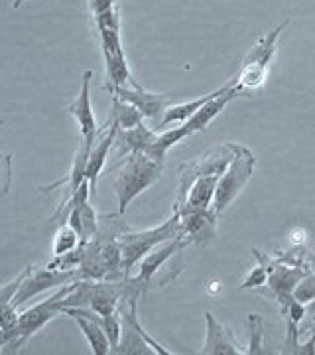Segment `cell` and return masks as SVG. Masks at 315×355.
<instances>
[{"label": "cell", "mask_w": 315, "mask_h": 355, "mask_svg": "<svg viewBox=\"0 0 315 355\" xmlns=\"http://www.w3.org/2000/svg\"><path fill=\"white\" fill-rule=\"evenodd\" d=\"M156 137V130L148 128L144 123H140L134 128H118L116 139H114V150L116 158H125L126 154L132 153H144L150 142Z\"/></svg>", "instance_id": "cell-19"}, {"label": "cell", "mask_w": 315, "mask_h": 355, "mask_svg": "<svg viewBox=\"0 0 315 355\" xmlns=\"http://www.w3.org/2000/svg\"><path fill=\"white\" fill-rule=\"evenodd\" d=\"M179 221H181V235L189 243H207L211 241L217 233L219 216L209 207L205 211L179 214Z\"/></svg>", "instance_id": "cell-13"}, {"label": "cell", "mask_w": 315, "mask_h": 355, "mask_svg": "<svg viewBox=\"0 0 315 355\" xmlns=\"http://www.w3.org/2000/svg\"><path fill=\"white\" fill-rule=\"evenodd\" d=\"M79 279L77 270H63V268H39V266H30V272L26 275V279L22 280L20 288L14 296L12 304L16 308L24 304L26 300L38 296L42 292L55 288V286H63L67 282H73Z\"/></svg>", "instance_id": "cell-6"}, {"label": "cell", "mask_w": 315, "mask_h": 355, "mask_svg": "<svg viewBox=\"0 0 315 355\" xmlns=\"http://www.w3.org/2000/svg\"><path fill=\"white\" fill-rule=\"evenodd\" d=\"M97 32H99V42H101L102 53H113V55L125 53V50H123V40H120V30L99 28Z\"/></svg>", "instance_id": "cell-26"}, {"label": "cell", "mask_w": 315, "mask_h": 355, "mask_svg": "<svg viewBox=\"0 0 315 355\" xmlns=\"http://www.w3.org/2000/svg\"><path fill=\"white\" fill-rule=\"evenodd\" d=\"M164 170V162L154 160L146 153H132L126 154L123 158L113 176V188L118 202V214L123 216L126 207L134 198H138L142 191L152 188Z\"/></svg>", "instance_id": "cell-1"}, {"label": "cell", "mask_w": 315, "mask_h": 355, "mask_svg": "<svg viewBox=\"0 0 315 355\" xmlns=\"http://www.w3.org/2000/svg\"><path fill=\"white\" fill-rule=\"evenodd\" d=\"M296 300H300L302 304H307V302H312L315 300V275H305L300 282H298V286L294 288V294H291Z\"/></svg>", "instance_id": "cell-29"}, {"label": "cell", "mask_w": 315, "mask_h": 355, "mask_svg": "<svg viewBox=\"0 0 315 355\" xmlns=\"http://www.w3.org/2000/svg\"><path fill=\"white\" fill-rule=\"evenodd\" d=\"M109 114L116 121L118 128L138 127L140 123H142V119H144L142 113H140L134 105L123 101V99L116 97V95H113V99H111V113Z\"/></svg>", "instance_id": "cell-22"}, {"label": "cell", "mask_w": 315, "mask_h": 355, "mask_svg": "<svg viewBox=\"0 0 315 355\" xmlns=\"http://www.w3.org/2000/svg\"><path fill=\"white\" fill-rule=\"evenodd\" d=\"M189 245V241L179 233L176 239H170V241L162 243V245H158V247H154L150 253L146 254L142 261L138 263V272H136V277H132L134 282H138L142 292L146 294L148 288L152 286V282H154V277L164 268V265L174 257L176 253H181L186 247Z\"/></svg>", "instance_id": "cell-7"}, {"label": "cell", "mask_w": 315, "mask_h": 355, "mask_svg": "<svg viewBox=\"0 0 315 355\" xmlns=\"http://www.w3.org/2000/svg\"><path fill=\"white\" fill-rule=\"evenodd\" d=\"M221 176H199L195 178L189 186L186 198L174 205L179 214H191V211H205L211 207L215 198V188Z\"/></svg>", "instance_id": "cell-14"}, {"label": "cell", "mask_w": 315, "mask_h": 355, "mask_svg": "<svg viewBox=\"0 0 315 355\" xmlns=\"http://www.w3.org/2000/svg\"><path fill=\"white\" fill-rule=\"evenodd\" d=\"M237 85L235 83V77L228 81V83H225L223 87L215 89V91H211V93H207V95H203V97H199V99H193V101H188V103H177V105H170L168 109H165L164 116L160 119V130L162 128H168L170 125H174V123H186L189 116H193V114L197 113L199 109H201L205 103H209L211 99H215V97H219V95H223V93H227L228 89H233Z\"/></svg>", "instance_id": "cell-17"}, {"label": "cell", "mask_w": 315, "mask_h": 355, "mask_svg": "<svg viewBox=\"0 0 315 355\" xmlns=\"http://www.w3.org/2000/svg\"><path fill=\"white\" fill-rule=\"evenodd\" d=\"M91 77H93V71L83 73V81H81V89H79L77 99L67 105V113L77 121V127H79V132H81V142L87 144L89 148H93V142H95L97 130H99L95 111H93V105H91Z\"/></svg>", "instance_id": "cell-9"}, {"label": "cell", "mask_w": 315, "mask_h": 355, "mask_svg": "<svg viewBox=\"0 0 315 355\" xmlns=\"http://www.w3.org/2000/svg\"><path fill=\"white\" fill-rule=\"evenodd\" d=\"M89 2V12L93 18L101 16V14L109 12L118 6V0H87Z\"/></svg>", "instance_id": "cell-31"}, {"label": "cell", "mask_w": 315, "mask_h": 355, "mask_svg": "<svg viewBox=\"0 0 315 355\" xmlns=\"http://www.w3.org/2000/svg\"><path fill=\"white\" fill-rule=\"evenodd\" d=\"M291 18H286L280 26H276L274 30H270L268 34H264L262 38L254 44V48L249 51V55L242 60L240 71L235 77L237 87L242 91H251V89H258L264 85L268 69H270V62L276 53V42L280 38V32L290 24Z\"/></svg>", "instance_id": "cell-5"}, {"label": "cell", "mask_w": 315, "mask_h": 355, "mask_svg": "<svg viewBox=\"0 0 315 355\" xmlns=\"http://www.w3.org/2000/svg\"><path fill=\"white\" fill-rule=\"evenodd\" d=\"M307 308H305V324L300 326V336L302 334H309V340L300 345V349H298V355H314L315 354V300L312 302H307Z\"/></svg>", "instance_id": "cell-25"}, {"label": "cell", "mask_w": 315, "mask_h": 355, "mask_svg": "<svg viewBox=\"0 0 315 355\" xmlns=\"http://www.w3.org/2000/svg\"><path fill=\"white\" fill-rule=\"evenodd\" d=\"M246 95H249L246 91H242V89H239L235 85L233 89H228L227 93H223V95L215 97V99H211L209 103H205L197 113L193 114V116H189L188 121L183 123V127L188 128L189 135H195V132H199V130H205V128L211 125V121H213L215 116L221 114V111L227 107L228 103L239 99V97H246Z\"/></svg>", "instance_id": "cell-16"}, {"label": "cell", "mask_w": 315, "mask_h": 355, "mask_svg": "<svg viewBox=\"0 0 315 355\" xmlns=\"http://www.w3.org/2000/svg\"><path fill=\"white\" fill-rule=\"evenodd\" d=\"M252 253L254 257L258 259V263L260 265L254 266L251 272H249V277L242 280V284H240V288L242 291H254V288H260V286H264L266 282H268V275L272 272V268L280 263L276 259H272V257H268V254L260 253L258 249H252Z\"/></svg>", "instance_id": "cell-21"}, {"label": "cell", "mask_w": 315, "mask_h": 355, "mask_svg": "<svg viewBox=\"0 0 315 355\" xmlns=\"http://www.w3.org/2000/svg\"><path fill=\"white\" fill-rule=\"evenodd\" d=\"M95 20V28L99 30V28H113V30H120V10H118V6L113 8V10H109V12L101 14V16H97V18H93Z\"/></svg>", "instance_id": "cell-30"}, {"label": "cell", "mask_w": 315, "mask_h": 355, "mask_svg": "<svg viewBox=\"0 0 315 355\" xmlns=\"http://www.w3.org/2000/svg\"><path fill=\"white\" fill-rule=\"evenodd\" d=\"M246 328H249V355H266L270 354L264 347V320L260 314H249L246 316Z\"/></svg>", "instance_id": "cell-23"}, {"label": "cell", "mask_w": 315, "mask_h": 355, "mask_svg": "<svg viewBox=\"0 0 315 355\" xmlns=\"http://www.w3.org/2000/svg\"><path fill=\"white\" fill-rule=\"evenodd\" d=\"M254 164H256L254 154L246 146L233 142V160L228 162L225 172L219 178L217 188H215L213 203H211V209L217 216H223L228 205L239 198L240 191L244 190V186L251 180Z\"/></svg>", "instance_id": "cell-3"}, {"label": "cell", "mask_w": 315, "mask_h": 355, "mask_svg": "<svg viewBox=\"0 0 315 355\" xmlns=\"http://www.w3.org/2000/svg\"><path fill=\"white\" fill-rule=\"evenodd\" d=\"M179 233H181V221H179V211L177 209H174L172 217L165 219L164 223L158 225V227L144 229V231L126 227L116 237L118 247H120V254H123V272H125V277L132 275V268L138 265L154 247L170 241V239H176Z\"/></svg>", "instance_id": "cell-2"}, {"label": "cell", "mask_w": 315, "mask_h": 355, "mask_svg": "<svg viewBox=\"0 0 315 355\" xmlns=\"http://www.w3.org/2000/svg\"><path fill=\"white\" fill-rule=\"evenodd\" d=\"M205 322H207V338L203 343V349L199 354L207 355H240L246 354L240 349L239 342L233 338V331H228L213 312H205Z\"/></svg>", "instance_id": "cell-12"}, {"label": "cell", "mask_w": 315, "mask_h": 355, "mask_svg": "<svg viewBox=\"0 0 315 355\" xmlns=\"http://www.w3.org/2000/svg\"><path fill=\"white\" fill-rule=\"evenodd\" d=\"M101 328L105 330V334H107V338H109V342H111V352H113V347H116V343L120 340V328H123L118 312L109 314V316H102Z\"/></svg>", "instance_id": "cell-28"}, {"label": "cell", "mask_w": 315, "mask_h": 355, "mask_svg": "<svg viewBox=\"0 0 315 355\" xmlns=\"http://www.w3.org/2000/svg\"><path fill=\"white\" fill-rule=\"evenodd\" d=\"M282 318L286 322V340H284V354L298 355L300 349V326H302L303 316H305V304L296 300L294 296L284 298L282 302Z\"/></svg>", "instance_id": "cell-18"}, {"label": "cell", "mask_w": 315, "mask_h": 355, "mask_svg": "<svg viewBox=\"0 0 315 355\" xmlns=\"http://www.w3.org/2000/svg\"><path fill=\"white\" fill-rule=\"evenodd\" d=\"M111 95H116L123 101L134 105L144 119H154V121H160L164 116L165 109L172 105V95L152 93L148 89L142 87L136 79L130 85H126V87L113 89Z\"/></svg>", "instance_id": "cell-8"}, {"label": "cell", "mask_w": 315, "mask_h": 355, "mask_svg": "<svg viewBox=\"0 0 315 355\" xmlns=\"http://www.w3.org/2000/svg\"><path fill=\"white\" fill-rule=\"evenodd\" d=\"M116 132H118V125H116V121H114L113 116L109 114L107 123L97 130V137H95L93 148H91V154H89L85 178H87L89 186H91V193H95V190H97V182H99L102 168L107 164V158H109V153L113 148Z\"/></svg>", "instance_id": "cell-10"}, {"label": "cell", "mask_w": 315, "mask_h": 355, "mask_svg": "<svg viewBox=\"0 0 315 355\" xmlns=\"http://www.w3.org/2000/svg\"><path fill=\"white\" fill-rule=\"evenodd\" d=\"M105 55V69H107V85L105 87L113 91L116 87H126L134 81V77L128 69L125 53L113 55V53H102Z\"/></svg>", "instance_id": "cell-20"}, {"label": "cell", "mask_w": 315, "mask_h": 355, "mask_svg": "<svg viewBox=\"0 0 315 355\" xmlns=\"http://www.w3.org/2000/svg\"><path fill=\"white\" fill-rule=\"evenodd\" d=\"M63 316L71 318L83 331L85 340L91 345V352L95 355L111 354V342L101 328V314L93 312L91 308H63Z\"/></svg>", "instance_id": "cell-11"}, {"label": "cell", "mask_w": 315, "mask_h": 355, "mask_svg": "<svg viewBox=\"0 0 315 355\" xmlns=\"http://www.w3.org/2000/svg\"><path fill=\"white\" fill-rule=\"evenodd\" d=\"M81 245V239H79V233L75 229L71 227L69 223H63L57 229L55 237H53V257H63V254L71 253L73 249H77Z\"/></svg>", "instance_id": "cell-24"}, {"label": "cell", "mask_w": 315, "mask_h": 355, "mask_svg": "<svg viewBox=\"0 0 315 355\" xmlns=\"http://www.w3.org/2000/svg\"><path fill=\"white\" fill-rule=\"evenodd\" d=\"M12 186V156L0 153V200L8 196Z\"/></svg>", "instance_id": "cell-27"}, {"label": "cell", "mask_w": 315, "mask_h": 355, "mask_svg": "<svg viewBox=\"0 0 315 355\" xmlns=\"http://www.w3.org/2000/svg\"><path fill=\"white\" fill-rule=\"evenodd\" d=\"M307 275V266H286L278 263L272 272L268 275V291H262L266 296L276 298L278 302H282L284 298H288L294 294V288L298 286V282Z\"/></svg>", "instance_id": "cell-15"}, {"label": "cell", "mask_w": 315, "mask_h": 355, "mask_svg": "<svg viewBox=\"0 0 315 355\" xmlns=\"http://www.w3.org/2000/svg\"><path fill=\"white\" fill-rule=\"evenodd\" d=\"M77 280L63 284L62 288L55 292L53 296H50L48 300H42L39 304L28 308V310H24V312L18 316V322H16L12 336H10V342L6 345V352H8V354H14V352H18L20 347H24L26 342H28L36 331L42 330L46 324H50L53 318H57L60 314H63V298L75 288Z\"/></svg>", "instance_id": "cell-4"}]
</instances>
